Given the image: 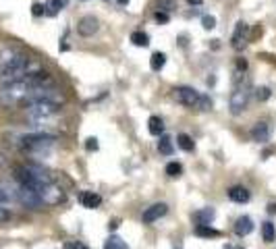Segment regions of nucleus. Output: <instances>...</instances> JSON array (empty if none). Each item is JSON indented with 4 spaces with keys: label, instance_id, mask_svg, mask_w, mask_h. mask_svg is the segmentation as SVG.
Wrapping results in <instances>:
<instances>
[{
    "label": "nucleus",
    "instance_id": "nucleus-22",
    "mask_svg": "<svg viewBox=\"0 0 276 249\" xmlns=\"http://www.w3.org/2000/svg\"><path fill=\"white\" fill-rule=\"evenodd\" d=\"M131 42H133L135 46H139V48H145L150 44V35L143 33V31H133L131 33Z\"/></svg>",
    "mask_w": 276,
    "mask_h": 249
},
{
    "label": "nucleus",
    "instance_id": "nucleus-1",
    "mask_svg": "<svg viewBox=\"0 0 276 249\" xmlns=\"http://www.w3.org/2000/svg\"><path fill=\"white\" fill-rule=\"evenodd\" d=\"M40 71V64L29 61L27 56H11L6 58V62L2 64V69H0V81L4 85L6 83H13V81H19V79H23L27 75H31V73H38Z\"/></svg>",
    "mask_w": 276,
    "mask_h": 249
},
{
    "label": "nucleus",
    "instance_id": "nucleus-32",
    "mask_svg": "<svg viewBox=\"0 0 276 249\" xmlns=\"http://www.w3.org/2000/svg\"><path fill=\"white\" fill-rule=\"evenodd\" d=\"M85 148L90 150V152H92V150L96 152V150H98V139H96V137H90V139L85 141Z\"/></svg>",
    "mask_w": 276,
    "mask_h": 249
},
{
    "label": "nucleus",
    "instance_id": "nucleus-13",
    "mask_svg": "<svg viewBox=\"0 0 276 249\" xmlns=\"http://www.w3.org/2000/svg\"><path fill=\"white\" fill-rule=\"evenodd\" d=\"M79 202H81L85 208L93 210V208H98L102 203V197L98 193H93V191H81V193H79Z\"/></svg>",
    "mask_w": 276,
    "mask_h": 249
},
{
    "label": "nucleus",
    "instance_id": "nucleus-36",
    "mask_svg": "<svg viewBox=\"0 0 276 249\" xmlns=\"http://www.w3.org/2000/svg\"><path fill=\"white\" fill-rule=\"evenodd\" d=\"M245 69H247V61H245V58H239V61H237V71L245 73Z\"/></svg>",
    "mask_w": 276,
    "mask_h": 249
},
{
    "label": "nucleus",
    "instance_id": "nucleus-35",
    "mask_svg": "<svg viewBox=\"0 0 276 249\" xmlns=\"http://www.w3.org/2000/svg\"><path fill=\"white\" fill-rule=\"evenodd\" d=\"M64 249H87V245L79 243V241H75V243H67L64 245Z\"/></svg>",
    "mask_w": 276,
    "mask_h": 249
},
{
    "label": "nucleus",
    "instance_id": "nucleus-24",
    "mask_svg": "<svg viewBox=\"0 0 276 249\" xmlns=\"http://www.w3.org/2000/svg\"><path fill=\"white\" fill-rule=\"evenodd\" d=\"M177 143H179V148L185 150V152H191V150H193V139L189 137L187 133H181V135L177 137Z\"/></svg>",
    "mask_w": 276,
    "mask_h": 249
},
{
    "label": "nucleus",
    "instance_id": "nucleus-31",
    "mask_svg": "<svg viewBox=\"0 0 276 249\" xmlns=\"http://www.w3.org/2000/svg\"><path fill=\"white\" fill-rule=\"evenodd\" d=\"M154 19L158 21V23H169V13H162V11H158L154 15Z\"/></svg>",
    "mask_w": 276,
    "mask_h": 249
},
{
    "label": "nucleus",
    "instance_id": "nucleus-7",
    "mask_svg": "<svg viewBox=\"0 0 276 249\" xmlns=\"http://www.w3.org/2000/svg\"><path fill=\"white\" fill-rule=\"evenodd\" d=\"M40 197L44 203H48V206H54V203H61L64 200V193L61 187H56L54 183H48V185H44V189L40 191Z\"/></svg>",
    "mask_w": 276,
    "mask_h": 249
},
{
    "label": "nucleus",
    "instance_id": "nucleus-6",
    "mask_svg": "<svg viewBox=\"0 0 276 249\" xmlns=\"http://www.w3.org/2000/svg\"><path fill=\"white\" fill-rule=\"evenodd\" d=\"M54 143L52 135H44V133H33V135H25L21 139V145L25 150H42V148H50Z\"/></svg>",
    "mask_w": 276,
    "mask_h": 249
},
{
    "label": "nucleus",
    "instance_id": "nucleus-5",
    "mask_svg": "<svg viewBox=\"0 0 276 249\" xmlns=\"http://www.w3.org/2000/svg\"><path fill=\"white\" fill-rule=\"evenodd\" d=\"M15 197L23 203L25 208H29V210H42L46 203L42 202V197L35 193V191H31V189H27V187H19L17 189V193H15Z\"/></svg>",
    "mask_w": 276,
    "mask_h": 249
},
{
    "label": "nucleus",
    "instance_id": "nucleus-28",
    "mask_svg": "<svg viewBox=\"0 0 276 249\" xmlns=\"http://www.w3.org/2000/svg\"><path fill=\"white\" fill-rule=\"evenodd\" d=\"M201 25H203V29H214L216 27V17H212V15H203V19H201Z\"/></svg>",
    "mask_w": 276,
    "mask_h": 249
},
{
    "label": "nucleus",
    "instance_id": "nucleus-12",
    "mask_svg": "<svg viewBox=\"0 0 276 249\" xmlns=\"http://www.w3.org/2000/svg\"><path fill=\"white\" fill-rule=\"evenodd\" d=\"M251 231H253V220H251L249 216L237 218V222H235V233H237L239 237H247Z\"/></svg>",
    "mask_w": 276,
    "mask_h": 249
},
{
    "label": "nucleus",
    "instance_id": "nucleus-27",
    "mask_svg": "<svg viewBox=\"0 0 276 249\" xmlns=\"http://www.w3.org/2000/svg\"><path fill=\"white\" fill-rule=\"evenodd\" d=\"M272 96V92H270V87H258L256 90V98L260 100V102H266L268 98Z\"/></svg>",
    "mask_w": 276,
    "mask_h": 249
},
{
    "label": "nucleus",
    "instance_id": "nucleus-3",
    "mask_svg": "<svg viewBox=\"0 0 276 249\" xmlns=\"http://www.w3.org/2000/svg\"><path fill=\"white\" fill-rule=\"evenodd\" d=\"M174 100L179 102V104H183L187 108H198L199 106V98H201V93L198 90H193V87H189V85H179V87H174Z\"/></svg>",
    "mask_w": 276,
    "mask_h": 249
},
{
    "label": "nucleus",
    "instance_id": "nucleus-16",
    "mask_svg": "<svg viewBox=\"0 0 276 249\" xmlns=\"http://www.w3.org/2000/svg\"><path fill=\"white\" fill-rule=\"evenodd\" d=\"M229 197H230V200L232 202H235V203H247V202H249V191H247V189L245 187H232V189H229Z\"/></svg>",
    "mask_w": 276,
    "mask_h": 249
},
{
    "label": "nucleus",
    "instance_id": "nucleus-11",
    "mask_svg": "<svg viewBox=\"0 0 276 249\" xmlns=\"http://www.w3.org/2000/svg\"><path fill=\"white\" fill-rule=\"evenodd\" d=\"M272 135V129H270V124L264 123V121H260L253 124V129H251V137H253V141H258V143H266L268 139H270Z\"/></svg>",
    "mask_w": 276,
    "mask_h": 249
},
{
    "label": "nucleus",
    "instance_id": "nucleus-34",
    "mask_svg": "<svg viewBox=\"0 0 276 249\" xmlns=\"http://www.w3.org/2000/svg\"><path fill=\"white\" fill-rule=\"evenodd\" d=\"M31 13L35 15V17H40V15H44V4H40V2H35V4L31 6Z\"/></svg>",
    "mask_w": 276,
    "mask_h": 249
},
{
    "label": "nucleus",
    "instance_id": "nucleus-41",
    "mask_svg": "<svg viewBox=\"0 0 276 249\" xmlns=\"http://www.w3.org/2000/svg\"><path fill=\"white\" fill-rule=\"evenodd\" d=\"M232 249H243V247H232Z\"/></svg>",
    "mask_w": 276,
    "mask_h": 249
},
{
    "label": "nucleus",
    "instance_id": "nucleus-25",
    "mask_svg": "<svg viewBox=\"0 0 276 249\" xmlns=\"http://www.w3.org/2000/svg\"><path fill=\"white\" fill-rule=\"evenodd\" d=\"M179 6L177 0H158V9L162 13H172Z\"/></svg>",
    "mask_w": 276,
    "mask_h": 249
},
{
    "label": "nucleus",
    "instance_id": "nucleus-15",
    "mask_svg": "<svg viewBox=\"0 0 276 249\" xmlns=\"http://www.w3.org/2000/svg\"><path fill=\"white\" fill-rule=\"evenodd\" d=\"M67 4H69V0H48V2L44 4V13H46L48 17H56Z\"/></svg>",
    "mask_w": 276,
    "mask_h": 249
},
{
    "label": "nucleus",
    "instance_id": "nucleus-10",
    "mask_svg": "<svg viewBox=\"0 0 276 249\" xmlns=\"http://www.w3.org/2000/svg\"><path fill=\"white\" fill-rule=\"evenodd\" d=\"M166 212H169V206L166 203H154V206H150V208H145L143 212V222L145 224H152V222H156L160 220Z\"/></svg>",
    "mask_w": 276,
    "mask_h": 249
},
{
    "label": "nucleus",
    "instance_id": "nucleus-37",
    "mask_svg": "<svg viewBox=\"0 0 276 249\" xmlns=\"http://www.w3.org/2000/svg\"><path fill=\"white\" fill-rule=\"evenodd\" d=\"M108 229H110V231H116V229H119V220H112L110 224H108Z\"/></svg>",
    "mask_w": 276,
    "mask_h": 249
},
{
    "label": "nucleus",
    "instance_id": "nucleus-29",
    "mask_svg": "<svg viewBox=\"0 0 276 249\" xmlns=\"http://www.w3.org/2000/svg\"><path fill=\"white\" fill-rule=\"evenodd\" d=\"M210 108H212V100H210V96H206V93H201L198 110H210Z\"/></svg>",
    "mask_w": 276,
    "mask_h": 249
},
{
    "label": "nucleus",
    "instance_id": "nucleus-33",
    "mask_svg": "<svg viewBox=\"0 0 276 249\" xmlns=\"http://www.w3.org/2000/svg\"><path fill=\"white\" fill-rule=\"evenodd\" d=\"M11 220V212L0 206V222H9Z\"/></svg>",
    "mask_w": 276,
    "mask_h": 249
},
{
    "label": "nucleus",
    "instance_id": "nucleus-30",
    "mask_svg": "<svg viewBox=\"0 0 276 249\" xmlns=\"http://www.w3.org/2000/svg\"><path fill=\"white\" fill-rule=\"evenodd\" d=\"M11 200H15V195L11 191H6L4 187H0V203H9Z\"/></svg>",
    "mask_w": 276,
    "mask_h": 249
},
{
    "label": "nucleus",
    "instance_id": "nucleus-39",
    "mask_svg": "<svg viewBox=\"0 0 276 249\" xmlns=\"http://www.w3.org/2000/svg\"><path fill=\"white\" fill-rule=\"evenodd\" d=\"M187 2H189V4H191V6H199V4L203 2V0H187Z\"/></svg>",
    "mask_w": 276,
    "mask_h": 249
},
{
    "label": "nucleus",
    "instance_id": "nucleus-38",
    "mask_svg": "<svg viewBox=\"0 0 276 249\" xmlns=\"http://www.w3.org/2000/svg\"><path fill=\"white\" fill-rule=\"evenodd\" d=\"M268 214H276V203H270V206H268Z\"/></svg>",
    "mask_w": 276,
    "mask_h": 249
},
{
    "label": "nucleus",
    "instance_id": "nucleus-21",
    "mask_svg": "<svg viewBox=\"0 0 276 249\" xmlns=\"http://www.w3.org/2000/svg\"><path fill=\"white\" fill-rule=\"evenodd\" d=\"M261 237H264L266 243H272V241L276 239V229L272 222H264L261 224Z\"/></svg>",
    "mask_w": 276,
    "mask_h": 249
},
{
    "label": "nucleus",
    "instance_id": "nucleus-9",
    "mask_svg": "<svg viewBox=\"0 0 276 249\" xmlns=\"http://www.w3.org/2000/svg\"><path fill=\"white\" fill-rule=\"evenodd\" d=\"M100 29V23L96 17H92V15H85V17L77 23V31L83 35V38H90V35H93Z\"/></svg>",
    "mask_w": 276,
    "mask_h": 249
},
{
    "label": "nucleus",
    "instance_id": "nucleus-23",
    "mask_svg": "<svg viewBox=\"0 0 276 249\" xmlns=\"http://www.w3.org/2000/svg\"><path fill=\"white\" fill-rule=\"evenodd\" d=\"M104 249H129V247H127V243L121 237L112 235V237H108V241L104 243Z\"/></svg>",
    "mask_w": 276,
    "mask_h": 249
},
{
    "label": "nucleus",
    "instance_id": "nucleus-14",
    "mask_svg": "<svg viewBox=\"0 0 276 249\" xmlns=\"http://www.w3.org/2000/svg\"><path fill=\"white\" fill-rule=\"evenodd\" d=\"M214 216H216V212H214V208H203V210H198L193 214V222L195 224H210L214 220Z\"/></svg>",
    "mask_w": 276,
    "mask_h": 249
},
{
    "label": "nucleus",
    "instance_id": "nucleus-26",
    "mask_svg": "<svg viewBox=\"0 0 276 249\" xmlns=\"http://www.w3.org/2000/svg\"><path fill=\"white\" fill-rule=\"evenodd\" d=\"M181 172H183V166H181L179 162L166 164V174H169V177H181Z\"/></svg>",
    "mask_w": 276,
    "mask_h": 249
},
{
    "label": "nucleus",
    "instance_id": "nucleus-18",
    "mask_svg": "<svg viewBox=\"0 0 276 249\" xmlns=\"http://www.w3.org/2000/svg\"><path fill=\"white\" fill-rule=\"evenodd\" d=\"M195 233H198V237H203V239L220 237V233H218L216 229H212L210 224H199V226H195Z\"/></svg>",
    "mask_w": 276,
    "mask_h": 249
},
{
    "label": "nucleus",
    "instance_id": "nucleus-8",
    "mask_svg": "<svg viewBox=\"0 0 276 249\" xmlns=\"http://www.w3.org/2000/svg\"><path fill=\"white\" fill-rule=\"evenodd\" d=\"M247 35H249V25L245 21H239L235 31H232V38H230V46L235 50H241L245 44H247Z\"/></svg>",
    "mask_w": 276,
    "mask_h": 249
},
{
    "label": "nucleus",
    "instance_id": "nucleus-19",
    "mask_svg": "<svg viewBox=\"0 0 276 249\" xmlns=\"http://www.w3.org/2000/svg\"><path fill=\"white\" fill-rule=\"evenodd\" d=\"M166 64V54L164 52H154L150 58V67L152 71H162V67Z\"/></svg>",
    "mask_w": 276,
    "mask_h": 249
},
{
    "label": "nucleus",
    "instance_id": "nucleus-20",
    "mask_svg": "<svg viewBox=\"0 0 276 249\" xmlns=\"http://www.w3.org/2000/svg\"><path fill=\"white\" fill-rule=\"evenodd\" d=\"M158 150H160V154H164V156H170L172 154V139L169 135H160Z\"/></svg>",
    "mask_w": 276,
    "mask_h": 249
},
{
    "label": "nucleus",
    "instance_id": "nucleus-40",
    "mask_svg": "<svg viewBox=\"0 0 276 249\" xmlns=\"http://www.w3.org/2000/svg\"><path fill=\"white\" fill-rule=\"evenodd\" d=\"M116 2L123 4V6H127V4H129V0H116Z\"/></svg>",
    "mask_w": 276,
    "mask_h": 249
},
{
    "label": "nucleus",
    "instance_id": "nucleus-2",
    "mask_svg": "<svg viewBox=\"0 0 276 249\" xmlns=\"http://www.w3.org/2000/svg\"><path fill=\"white\" fill-rule=\"evenodd\" d=\"M249 98H251V81L247 77H243V73H235V79H232V93H230V100H229V108H230V114L239 116L241 114L247 104H249Z\"/></svg>",
    "mask_w": 276,
    "mask_h": 249
},
{
    "label": "nucleus",
    "instance_id": "nucleus-17",
    "mask_svg": "<svg viewBox=\"0 0 276 249\" xmlns=\"http://www.w3.org/2000/svg\"><path fill=\"white\" fill-rule=\"evenodd\" d=\"M148 131H150L152 135H156V137L162 135V133H164V123H162V119H160V116H150Z\"/></svg>",
    "mask_w": 276,
    "mask_h": 249
},
{
    "label": "nucleus",
    "instance_id": "nucleus-4",
    "mask_svg": "<svg viewBox=\"0 0 276 249\" xmlns=\"http://www.w3.org/2000/svg\"><path fill=\"white\" fill-rule=\"evenodd\" d=\"M58 110H61V106L56 102H33L27 108V116L29 119H48V116H54Z\"/></svg>",
    "mask_w": 276,
    "mask_h": 249
}]
</instances>
